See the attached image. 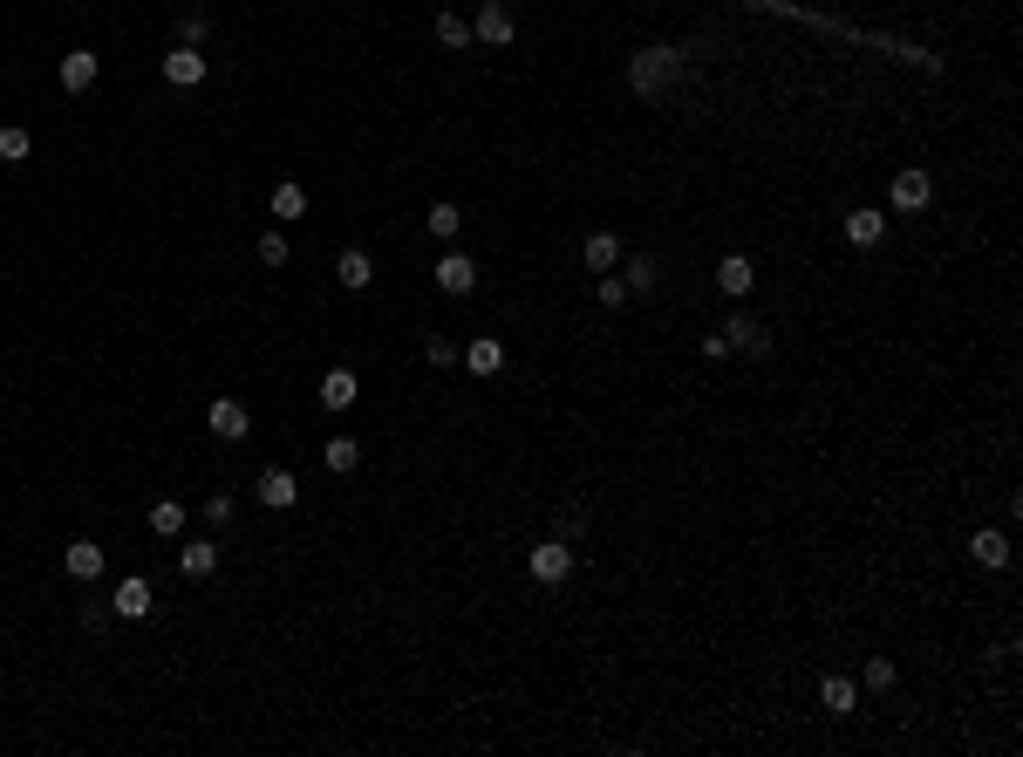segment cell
Segmentation results:
<instances>
[{
  "label": "cell",
  "instance_id": "7402d4cb",
  "mask_svg": "<svg viewBox=\"0 0 1023 757\" xmlns=\"http://www.w3.org/2000/svg\"><path fill=\"white\" fill-rule=\"evenodd\" d=\"M969 553H976L983 567H1010V532H976Z\"/></svg>",
  "mask_w": 1023,
  "mask_h": 757
},
{
  "label": "cell",
  "instance_id": "3957f363",
  "mask_svg": "<svg viewBox=\"0 0 1023 757\" xmlns=\"http://www.w3.org/2000/svg\"><path fill=\"white\" fill-rule=\"evenodd\" d=\"M526 567H532V580L560 587V580L573 573V546H567V539H546V546H532V553H526Z\"/></svg>",
  "mask_w": 1023,
  "mask_h": 757
},
{
  "label": "cell",
  "instance_id": "6da1fadb",
  "mask_svg": "<svg viewBox=\"0 0 1023 757\" xmlns=\"http://www.w3.org/2000/svg\"><path fill=\"white\" fill-rule=\"evenodd\" d=\"M205 423H212L219 444H246V437H253V410H246L239 396H219V403L205 410Z\"/></svg>",
  "mask_w": 1023,
  "mask_h": 757
},
{
  "label": "cell",
  "instance_id": "8fae6325",
  "mask_svg": "<svg viewBox=\"0 0 1023 757\" xmlns=\"http://www.w3.org/2000/svg\"><path fill=\"white\" fill-rule=\"evenodd\" d=\"M253 498H260V505H273V512H287V505L301 498V485H294V471H260Z\"/></svg>",
  "mask_w": 1023,
  "mask_h": 757
},
{
  "label": "cell",
  "instance_id": "52a82bcc",
  "mask_svg": "<svg viewBox=\"0 0 1023 757\" xmlns=\"http://www.w3.org/2000/svg\"><path fill=\"white\" fill-rule=\"evenodd\" d=\"M164 82H178V89H198V82H205V55H198L191 41H185V48H171V55H164Z\"/></svg>",
  "mask_w": 1023,
  "mask_h": 757
},
{
  "label": "cell",
  "instance_id": "9c48e42d",
  "mask_svg": "<svg viewBox=\"0 0 1023 757\" xmlns=\"http://www.w3.org/2000/svg\"><path fill=\"white\" fill-rule=\"evenodd\" d=\"M116 614H123V621H144V614H151V607H157V594H151V580H137V573H130V580H123V587H116Z\"/></svg>",
  "mask_w": 1023,
  "mask_h": 757
},
{
  "label": "cell",
  "instance_id": "ffe728a7",
  "mask_svg": "<svg viewBox=\"0 0 1023 757\" xmlns=\"http://www.w3.org/2000/svg\"><path fill=\"white\" fill-rule=\"evenodd\" d=\"M62 567L76 573V580H96V573H103V546H96V539H76V546L62 553Z\"/></svg>",
  "mask_w": 1023,
  "mask_h": 757
},
{
  "label": "cell",
  "instance_id": "ac0fdd59",
  "mask_svg": "<svg viewBox=\"0 0 1023 757\" xmlns=\"http://www.w3.org/2000/svg\"><path fill=\"white\" fill-rule=\"evenodd\" d=\"M178 567H185L191 580H205V573H219V546H212V539H185V553H178Z\"/></svg>",
  "mask_w": 1023,
  "mask_h": 757
},
{
  "label": "cell",
  "instance_id": "d4e9b609",
  "mask_svg": "<svg viewBox=\"0 0 1023 757\" xmlns=\"http://www.w3.org/2000/svg\"><path fill=\"white\" fill-rule=\"evenodd\" d=\"M28 151H35V137H28L21 123H7V130H0V164H28Z\"/></svg>",
  "mask_w": 1023,
  "mask_h": 757
},
{
  "label": "cell",
  "instance_id": "ba28073f",
  "mask_svg": "<svg viewBox=\"0 0 1023 757\" xmlns=\"http://www.w3.org/2000/svg\"><path fill=\"white\" fill-rule=\"evenodd\" d=\"M928 198H935V185H928V171H901L894 178V212H928Z\"/></svg>",
  "mask_w": 1023,
  "mask_h": 757
},
{
  "label": "cell",
  "instance_id": "4dcf8cb0",
  "mask_svg": "<svg viewBox=\"0 0 1023 757\" xmlns=\"http://www.w3.org/2000/svg\"><path fill=\"white\" fill-rule=\"evenodd\" d=\"M894 676H901V669H894L887 655H873V662H867V689H894Z\"/></svg>",
  "mask_w": 1023,
  "mask_h": 757
},
{
  "label": "cell",
  "instance_id": "277c9868",
  "mask_svg": "<svg viewBox=\"0 0 1023 757\" xmlns=\"http://www.w3.org/2000/svg\"><path fill=\"white\" fill-rule=\"evenodd\" d=\"M512 35H519L512 7H505V0H485V7H478V21H471V41H485V48H505Z\"/></svg>",
  "mask_w": 1023,
  "mask_h": 757
},
{
  "label": "cell",
  "instance_id": "5b68a950",
  "mask_svg": "<svg viewBox=\"0 0 1023 757\" xmlns=\"http://www.w3.org/2000/svg\"><path fill=\"white\" fill-rule=\"evenodd\" d=\"M471 287H478L471 253H444V260H437V294H471Z\"/></svg>",
  "mask_w": 1023,
  "mask_h": 757
},
{
  "label": "cell",
  "instance_id": "83f0119b",
  "mask_svg": "<svg viewBox=\"0 0 1023 757\" xmlns=\"http://www.w3.org/2000/svg\"><path fill=\"white\" fill-rule=\"evenodd\" d=\"M321 457H328V471H355V464H362V444H355V437H328Z\"/></svg>",
  "mask_w": 1023,
  "mask_h": 757
},
{
  "label": "cell",
  "instance_id": "2e32d148",
  "mask_svg": "<svg viewBox=\"0 0 1023 757\" xmlns=\"http://www.w3.org/2000/svg\"><path fill=\"white\" fill-rule=\"evenodd\" d=\"M580 260H587V273H614V266H621V239H614V232H594V239L580 246Z\"/></svg>",
  "mask_w": 1023,
  "mask_h": 757
},
{
  "label": "cell",
  "instance_id": "f546056e",
  "mask_svg": "<svg viewBox=\"0 0 1023 757\" xmlns=\"http://www.w3.org/2000/svg\"><path fill=\"white\" fill-rule=\"evenodd\" d=\"M260 260L266 266H287L294 253H287V239H280V232H260Z\"/></svg>",
  "mask_w": 1023,
  "mask_h": 757
},
{
  "label": "cell",
  "instance_id": "30bf717a",
  "mask_svg": "<svg viewBox=\"0 0 1023 757\" xmlns=\"http://www.w3.org/2000/svg\"><path fill=\"white\" fill-rule=\"evenodd\" d=\"M355 396H362V376L355 369H328L321 376V410H348Z\"/></svg>",
  "mask_w": 1023,
  "mask_h": 757
},
{
  "label": "cell",
  "instance_id": "603a6c76",
  "mask_svg": "<svg viewBox=\"0 0 1023 757\" xmlns=\"http://www.w3.org/2000/svg\"><path fill=\"white\" fill-rule=\"evenodd\" d=\"M655 280H662V273H655L648 253H635V260L621 266V287H628V294H655Z\"/></svg>",
  "mask_w": 1023,
  "mask_h": 757
},
{
  "label": "cell",
  "instance_id": "d6a6232c",
  "mask_svg": "<svg viewBox=\"0 0 1023 757\" xmlns=\"http://www.w3.org/2000/svg\"><path fill=\"white\" fill-rule=\"evenodd\" d=\"M232 512H239V505H232V498H226V492H212V498H205V519H212V526H226V519H232Z\"/></svg>",
  "mask_w": 1023,
  "mask_h": 757
},
{
  "label": "cell",
  "instance_id": "1f68e13d",
  "mask_svg": "<svg viewBox=\"0 0 1023 757\" xmlns=\"http://www.w3.org/2000/svg\"><path fill=\"white\" fill-rule=\"evenodd\" d=\"M594 287H601V307H621V301H628V287H621V273H601Z\"/></svg>",
  "mask_w": 1023,
  "mask_h": 757
},
{
  "label": "cell",
  "instance_id": "4316f807",
  "mask_svg": "<svg viewBox=\"0 0 1023 757\" xmlns=\"http://www.w3.org/2000/svg\"><path fill=\"white\" fill-rule=\"evenodd\" d=\"M423 226H430V239H457V226H464V212H457V205H444V198H437V205H430V219H423Z\"/></svg>",
  "mask_w": 1023,
  "mask_h": 757
},
{
  "label": "cell",
  "instance_id": "cb8c5ba5",
  "mask_svg": "<svg viewBox=\"0 0 1023 757\" xmlns=\"http://www.w3.org/2000/svg\"><path fill=\"white\" fill-rule=\"evenodd\" d=\"M437 41H444V48H471V21L451 14V7H437Z\"/></svg>",
  "mask_w": 1023,
  "mask_h": 757
},
{
  "label": "cell",
  "instance_id": "8992f818",
  "mask_svg": "<svg viewBox=\"0 0 1023 757\" xmlns=\"http://www.w3.org/2000/svg\"><path fill=\"white\" fill-rule=\"evenodd\" d=\"M96 69H103V55H96V48H69V55H62V89H69V96H82V89L96 82Z\"/></svg>",
  "mask_w": 1023,
  "mask_h": 757
},
{
  "label": "cell",
  "instance_id": "4fadbf2b",
  "mask_svg": "<svg viewBox=\"0 0 1023 757\" xmlns=\"http://www.w3.org/2000/svg\"><path fill=\"white\" fill-rule=\"evenodd\" d=\"M335 280H341V287H348V294H362V287L376 280V260H369L362 246H348V253H341V260H335Z\"/></svg>",
  "mask_w": 1023,
  "mask_h": 757
},
{
  "label": "cell",
  "instance_id": "7a4b0ae2",
  "mask_svg": "<svg viewBox=\"0 0 1023 757\" xmlns=\"http://www.w3.org/2000/svg\"><path fill=\"white\" fill-rule=\"evenodd\" d=\"M676 69H682V55H676V48H642V55L628 62V82H635V89L648 96V89H662V82L676 76Z\"/></svg>",
  "mask_w": 1023,
  "mask_h": 757
},
{
  "label": "cell",
  "instance_id": "484cf974",
  "mask_svg": "<svg viewBox=\"0 0 1023 757\" xmlns=\"http://www.w3.org/2000/svg\"><path fill=\"white\" fill-rule=\"evenodd\" d=\"M307 212V191L287 178V185H273V219H301Z\"/></svg>",
  "mask_w": 1023,
  "mask_h": 757
},
{
  "label": "cell",
  "instance_id": "f1b7e54d",
  "mask_svg": "<svg viewBox=\"0 0 1023 757\" xmlns=\"http://www.w3.org/2000/svg\"><path fill=\"white\" fill-rule=\"evenodd\" d=\"M423 362H430V369H451V362H457V348H451L444 335H423Z\"/></svg>",
  "mask_w": 1023,
  "mask_h": 757
},
{
  "label": "cell",
  "instance_id": "9a60e30c",
  "mask_svg": "<svg viewBox=\"0 0 1023 757\" xmlns=\"http://www.w3.org/2000/svg\"><path fill=\"white\" fill-rule=\"evenodd\" d=\"M144 519H151V532H157V539H178L191 512H185V498H157V505L144 512Z\"/></svg>",
  "mask_w": 1023,
  "mask_h": 757
},
{
  "label": "cell",
  "instance_id": "44dd1931",
  "mask_svg": "<svg viewBox=\"0 0 1023 757\" xmlns=\"http://www.w3.org/2000/svg\"><path fill=\"white\" fill-rule=\"evenodd\" d=\"M723 341H730V348H771V335H764L751 314H730V321H723Z\"/></svg>",
  "mask_w": 1023,
  "mask_h": 757
},
{
  "label": "cell",
  "instance_id": "d6986e66",
  "mask_svg": "<svg viewBox=\"0 0 1023 757\" xmlns=\"http://www.w3.org/2000/svg\"><path fill=\"white\" fill-rule=\"evenodd\" d=\"M846 239H853V246H880V239H887V219L860 205V212H846Z\"/></svg>",
  "mask_w": 1023,
  "mask_h": 757
},
{
  "label": "cell",
  "instance_id": "5bb4252c",
  "mask_svg": "<svg viewBox=\"0 0 1023 757\" xmlns=\"http://www.w3.org/2000/svg\"><path fill=\"white\" fill-rule=\"evenodd\" d=\"M464 369H471V376H498V369H505V341L478 335L471 348H464Z\"/></svg>",
  "mask_w": 1023,
  "mask_h": 757
},
{
  "label": "cell",
  "instance_id": "7c38bea8",
  "mask_svg": "<svg viewBox=\"0 0 1023 757\" xmlns=\"http://www.w3.org/2000/svg\"><path fill=\"white\" fill-rule=\"evenodd\" d=\"M717 287H723V294H730V301H744V294L758 287V266L744 260V253H730V260L717 266Z\"/></svg>",
  "mask_w": 1023,
  "mask_h": 757
},
{
  "label": "cell",
  "instance_id": "836d02e7",
  "mask_svg": "<svg viewBox=\"0 0 1023 757\" xmlns=\"http://www.w3.org/2000/svg\"><path fill=\"white\" fill-rule=\"evenodd\" d=\"M205 28H212V14H205V7H191V14H185V41H191V48L205 41Z\"/></svg>",
  "mask_w": 1023,
  "mask_h": 757
},
{
  "label": "cell",
  "instance_id": "e0dca14e",
  "mask_svg": "<svg viewBox=\"0 0 1023 757\" xmlns=\"http://www.w3.org/2000/svg\"><path fill=\"white\" fill-rule=\"evenodd\" d=\"M819 703H826V717H853V703H860V689L846 676H826L819 682Z\"/></svg>",
  "mask_w": 1023,
  "mask_h": 757
}]
</instances>
